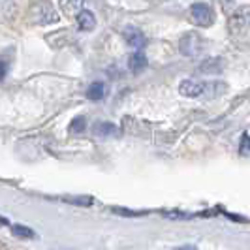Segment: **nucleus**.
I'll use <instances>...</instances> for the list:
<instances>
[{"mask_svg":"<svg viewBox=\"0 0 250 250\" xmlns=\"http://www.w3.org/2000/svg\"><path fill=\"white\" fill-rule=\"evenodd\" d=\"M229 34L233 40L250 45V6H241L229 17Z\"/></svg>","mask_w":250,"mask_h":250,"instance_id":"1","label":"nucleus"},{"mask_svg":"<svg viewBox=\"0 0 250 250\" xmlns=\"http://www.w3.org/2000/svg\"><path fill=\"white\" fill-rule=\"evenodd\" d=\"M30 19L36 25H49V23L57 21V13H55V8L51 6L49 2L42 0V2L32 4V8H30Z\"/></svg>","mask_w":250,"mask_h":250,"instance_id":"2","label":"nucleus"},{"mask_svg":"<svg viewBox=\"0 0 250 250\" xmlns=\"http://www.w3.org/2000/svg\"><path fill=\"white\" fill-rule=\"evenodd\" d=\"M190 15L194 19V23L200 26H211L214 23V12L213 8L205 2H196L190 6Z\"/></svg>","mask_w":250,"mask_h":250,"instance_id":"3","label":"nucleus"},{"mask_svg":"<svg viewBox=\"0 0 250 250\" xmlns=\"http://www.w3.org/2000/svg\"><path fill=\"white\" fill-rule=\"evenodd\" d=\"M201 45H203V42H201V38L196 32L185 34V36L181 38V43H179L181 53L187 55V57H196L201 51Z\"/></svg>","mask_w":250,"mask_h":250,"instance_id":"4","label":"nucleus"},{"mask_svg":"<svg viewBox=\"0 0 250 250\" xmlns=\"http://www.w3.org/2000/svg\"><path fill=\"white\" fill-rule=\"evenodd\" d=\"M123 36H125L126 43L132 45V47H136V49H141V47L147 43L145 34H143L139 28H136V26H126L125 32H123Z\"/></svg>","mask_w":250,"mask_h":250,"instance_id":"5","label":"nucleus"},{"mask_svg":"<svg viewBox=\"0 0 250 250\" xmlns=\"http://www.w3.org/2000/svg\"><path fill=\"white\" fill-rule=\"evenodd\" d=\"M179 90H181V94H183V96L196 98V96L203 94V85H200V83H198V81H194V79H185V81H181Z\"/></svg>","mask_w":250,"mask_h":250,"instance_id":"6","label":"nucleus"},{"mask_svg":"<svg viewBox=\"0 0 250 250\" xmlns=\"http://www.w3.org/2000/svg\"><path fill=\"white\" fill-rule=\"evenodd\" d=\"M77 26L81 30H92L96 26V17L94 13L88 12V10H81L79 15H77Z\"/></svg>","mask_w":250,"mask_h":250,"instance_id":"7","label":"nucleus"},{"mask_svg":"<svg viewBox=\"0 0 250 250\" xmlns=\"http://www.w3.org/2000/svg\"><path fill=\"white\" fill-rule=\"evenodd\" d=\"M145 66H147V57H145L141 51H136L134 55H130V59H128V68H130L134 74H139Z\"/></svg>","mask_w":250,"mask_h":250,"instance_id":"8","label":"nucleus"},{"mask_svg":"<svg viewBox=\"0 0 250 250\" xmlns=\"http://www.w3.org/2000/svg\"><path fill=\"white\" fill-rule=\"evenodd\" d=\"M94 134L102 136V138H111V136H119V128L111 123H96L94 125Z\"/></svg>","mask_w":250,"mask_h":250,"instance_id":"9","label":"nucleus"},{"mask_svg":"<svg viewBox=\"0 0 250 250\" xmlns=\"http://www.w3.org/2000/svg\"><path fill=\"white\" fill-rule=\"evenodd\" d=\"M222 64H224V62H222L220 59L211 57V59H207V61L200 66V72H203V74H216V72H220Z\"/></svg>","mask_w":250,"mask_h":250,"instance_id":"10","label":"nucleus"},{"mask_svg":"<svg viewBox=\"0 0 250 250\" xmlns=\"http://www.w3.org/2000/svg\"><path fill=\"white\" fill-rule=\"evenodd\" d=\"M104 94H105V88H104V85H102V83H98V81H96V83H92V85H90V87L87 88V98L88 100H102V98H104Z\"/></svg>","mask_w":250,"mask_h":250,"instance_id":"11","label":"nucleus"},{"mask_svg":"<svg viewBox=\"0 0 250 250\" xmlns=\"http://www.w3.org/2000/svg\"><path fill=\"white\" fill-rule=\"evenodd\" d=\"M12 231H13V235H17V237H21V239H32L36 233L30 229V228H26V226H21V224H15L12 228Z\"/></svg>","mask_w":250,"mask_h":250,"instance_id":"12","label":"nucleus"},{"mask_svg":"<svg viewBox=\"0 0 250 250\" xmlns=\"http://www.w3.org/2000/svg\"><path fill=\"white\" fill-rule=\"evenodd\" d=\"M85 126H87L85 117H75L74 121L70 123V132L72 134H81V132H85Z\"/></svg>","mask_w":250,"mask_h":250,"instance_id":"13","label":"nucleus"},{"mask_svg":"<svg viewBox=\"0 0 250 250\" xmlns=\"http://www.w3.org/2000/svg\"><path fill=\"white\" fill-rule=\"evenodd\" d=\"M64 201H68V203H77V205H90L92 203V198H85V196H81V198H62Z\"/></svg>","mask_w":250,"mask_h":250,"instance_id":"14","label":"nucleus"},{"mask_svg":"<svg viewBox=\"0 0 250 250\" xmlns=\"http://www.w3.org/2000/svg\"><path fill=\"white\" fill-rule=\"evenodd\" d=\"M241 152H243V154L250 152V136L249 134H243V138H241Z\"/></svg>","mask_w":250,"mask_h":250,"instance_id":"15","label":"nucleus"},{"mask_svg":"<svg viewBox=\"0 0 250 250\" xmlns=\"http://www.w3.org/2000/svg\"><path fill=\"white\" fill-rule=\"evenodd\" d=\"M13 8L12 0H0V13H10Z\"/></svg>","mask_w":250,"mask_h":250,"instance_id":"16","label":"nucleus"},{"mask_svg":"<svg viewBox=\"0 0 250 250\" xmlns=\"http://www.w3.org/2000/svg\"><path fill=\"white\" fill-rule=\"evenodd\" d=\"M6 70H8V68H6V64L0 61V81L6 77Z\"/></svg>","mask_w":250,"mask_h":250,"instance_id":"17","label":"nucleus"},{"mask_svg":"<svg viewBox=\"0 0 250 250\" xmlns=\"http://www.w3.org/2000/svg\"><path fill=\"white\" fill-rule=\"evenodd\" d=\"M81 2H83V0H72V6H74V8H79Z\"/></svg>","mask_w":250,"mask_h":250,"instance_id":"18","label":"nucleus"}]
</instances>
